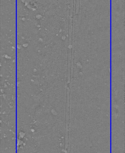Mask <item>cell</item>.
Returning <instances> with one entry per match:
<instances>
[{"label":"cell","mask_w":125,"mask_h":153,"mask_svg":"<svg viewBox=\"0 0 125 153\" xmlns=\"http://www.w3.org/2000/svg\"><path fill=\"white\" fill-rule=\"evenodd\" d=\"M69 97H67V99L66 107V144H68V124L69 118Z\"/></svg>","instance_id":"6da1fadb"}]
</instances>
